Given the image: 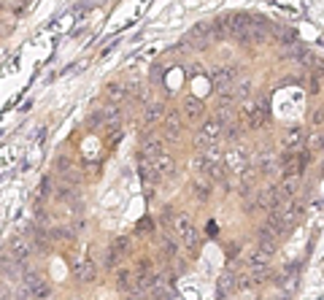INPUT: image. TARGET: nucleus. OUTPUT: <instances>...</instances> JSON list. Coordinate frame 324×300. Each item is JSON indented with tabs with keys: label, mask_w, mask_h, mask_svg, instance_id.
<instances>
[{
	"label": "nucleus",
	"mask_w": 324,
	"mask_h": 300,
	"mask_svg": "<svg viewBox=\"0 0 324 300\" xmlns=\"http://www.w3.org/2000/svg\"><path fill=\"white\" fill-rule=\"evenodd\" d=\"M19 295H22V297H52V287L43 281V276L25 270V279H22V289H19Z\"/></svg>",
	"instance_id": "nucleus-1"
},
{
	"label": "nucleus",
	"mask_w": 324,
	"mask_h": 300,
	"mask_svg": "<svg viewBox=\"0 0 324 300\" xmlns=\"http://www.w3.org/2000/svg\"><path fill=\"white\" fill-rule=\"evenodd\" d=\"M224 133V125L219 119H205L203 125H200V133L195 135V149L197 152H203L208 144H216L219 138Z\"/></svg>",
	"instance_id": "nucleus-2"
},
{
	"label": "nucleus",
	"mask_w": 324,
	"mask_h": 300,
	"mask_svg": "<svg viewBox=\"0 0 324 300\" xmlns=\"http://www.w3.org/2000/svg\"><path fill=\"white\" fill-rule=\"evenodd\" d=\"M281 203H284V198H281L279 187H265V190L257 195V205H260L262 211H268V214L279 211V209H281Z\"/></svg>",
	"instance_id": "nucleus-3"
},
{
	"label": "nucleus",
	"mask_w": 324,
	"mask_h": 300,
	"mask_svg": "<svg viewBox=\"0 0 324 300\" xmlns=\"http://www.w3.org/2000/svg\"><path fill=\"white\" fill-rule=\"evenodd\" d=\"M181 130H184V122H181L178 111H168L165 119H162V133H165L168 141H178L181 138Z\"/></svg>",
	"instance_id": "nucleus-4"
},
{
	"label": "nucleus",
	"mask_w": 324,
	"mask_h": 300,
	"mask_svg": "<svg viewBox=\"0 0 324 300\" xmlns=\"http://www.w3.org/2000/svg\"><path fill=\"white\" fill-rule=\"evenodd\" d=\"M192 195L197 200H208L211 198V179H208L205 173H197V176H192Z\"/></svg>",
	"instance_id": "nucleus-5"
},
{
	"label": "nucleus",
	"mask_w": 324,
	"mask_h": 300,
	"mask_svg": "<svg viewBox=\"0 0 324 300\" xmlns=\"http://www.w3.org/2000/svg\"><path fill=\"white\" fill-rule=\"evenodd\" d=\"M73 276L79 284H89V281H95V276H98V268H95V262H76Z\"/></svg>",
	"instance_id": "nucleus-6"
},
{
	"label": "nucleus",
	"mask_w": 324,
	"mask_h": 300,
	"mask_svg": "<svg viewBox=\"0 0 324 300\" xmlns=\"http://www.w3.org/2000/svg\"><path fill=\"white\" fill-rule=\"evenodd\" d=\"M246 163H249V154H246L243 149H235V152H230L224 157V168H227V171H233V173H241L246 168Z\"/></svg>",
	"instance_id": "nucleus-7"
},
{
	"label": "nucleus",
	"mask_w": 324,
	"mask_h": 300,
	"mask_svg": "<svg viewBox=\"0 0 324 300\" xmlns=\"http://www.w3.org/2000/svg\"><path fill=\"white\" fill-rule=\"evenodd\" d=\"M8 251H11L14 260H19L25 265L27 257H30V251H33V243L25 241V238H11V249H8Z\"/></svg>",
	"instance_id": "nucleus-8"
},
{
	"label": "nucleus",
	"mask_w": 324,
	"mask_h": 300,
	"mask_svg": "<svg viewBox=\"0 0 324 300\" xmlns=\"http://www.w3.org/2000/svg\"><path fill=\"white\" fill-rule=\"evenodd\" d=\"M184 111H187V119H192V122H200L205 114V106H203V100H197V98H184Z\"/></svg>",
	"instance_id": "nucleus-9"
},
{
	"label": "nucleus",
	"mask_w": 324,
	"mask_h": 300,
	"mask_svg": "<svg viewBox=\"0 0 324 300\" xmlns=\"http://www.w3.org/2000/svg\"><path fill=\"white\" fill-rule=\"evenodd\" d=\"M238 292V276L233 273V270H227V273L219 279V287H216V295L224 297V295H233Z\"/></svg>",
	"instance_id": "nucleus-10"
},
{
	"label": "nucleus",
	"mask_w": 324,
	"mask_h": 300,
	"mask_svg": "<svg viewBox=\"0 0 324 300\" xmlns=\"http://www.w3.org/2000/svg\"><path fill=\"white\" fill-rule=\"evenodd\" d=\"M151 165H154V171H157V176H170L176 171V165H173V160H170V154H157L154 160H151Z\"/></svg>",
	"instance_id": "nucleus-11"
},
{
	"label": "nucleus",
	"mask_w": 324,
	"mask_h": 300,
	"mask_svg": "<svg viewBox=\"0 0 324 300\" xmlns=\"http://www.w3.org/2000/svg\"><path fill=\"white\" fill-rule=\"evenodd\" d=\"M165 152V146H162V141H154V138H144V144H141V154L146 157V160H154L157 154Z\"/></svg>",
	"instance_id": "nucleus-12"
},
{
	"label": "nucleus",
	"mask_w": 324,
	"mask_h": 300,
	"mask_svg": "<svg viewBox=\"0 0 324 300\" xmlns=\"http://www.w3.org/2000/svg\"><path fill=\"white\" fill-rule=\"evenodd\" d=\"M254 163H257V168H260V173H265V176L275 171V160H273V154H270V152H265V149L254 157Z\"/></svg>",
	"instance_id": "nucleus-13"
},
{
	"label": "nucleus",
	"mask_w": 324,
	"mask_h": 300,
	"mask_svg": "<svg viewBox=\"0 0 324 300\" xmlns=\"http://www.w3.org/2000/svg\"><path fill=\"white\" fill-rule=\"evenodd\" d=\"M159 119H165V111H162L159 103H151V106L144 111V125L151 127V125H154V122H159Z\"/></svg>",
	"instance_id": "nucleus-14"
},
{
	"label": "nucleus",
	"mask_w": 324,
	"mask_h": 300,
	"mask_svg": "<svg viewBox=\"0 0 324 300\" xmlns=\"http://www.w3.org/2000/svg\"><path fill=\"white\" fill-rule=\"evenodd\" d=\"M257 265H270V255L260 246H254L249 251V268H257Z\"/></svg>",
	"instance_id": "nucleus-15"
},
{
	"label": "nucleus",
	"mask_w": 324,
	"mask_h": 300,
	"mask_svg": "<svg viewBox=\"0 0 324 300\" xmlns=\"http://www.w3.org/2000/svg\"><path fill=\"white\" fill-rule=\"evenodd\" d=\"M300 144H303V130L300 127H292V130L284 133V146H287V149H292V152H294Z\"/></svg>",
	"instance_id": "nucleus-16"
},
{
	"label": "nucleus",
	"mask_w": 324,
	"mask_h": 300,
	"mask_svg": "<svg viewBox=\"0 0 324 300\" xmlns=\"http://www.w3.org/2000/svg\"><path fill=\"white\" fill-rule=\"evenodd\" d=\"M294 190H297V176H284V181H281V187H279L281 198H284V200L294 198Z\"/></svg>",
	"instance_id": "nucleus-17"
},
{
	"label": "nucleus",
	"mask_w": 324,
	"mask_h": 300,
	"mask_svg": "<svg viewBox=\"0 0 324 300\" xmlns=\"http://www.w3.org/2000/svg\"><path fill=\"white\" fill-rule=\"evenodd\" d=\"M117 287L122 289V292L130 295V289H132V273H130L127 268H119L117 270Z\"/></svg>",
	"instance_id": "nucleus-18"
},
{
	"label": "nucleus",
	"mask_w": 324,
	"mask_h": 300,
	"mask_svg": "<svg viewBox=\"0 0 324 300\" xmlns=\"http://www.w3.org/2000/svg\"><path fill=\"white\" fill-rule=\"evenodd\" d=\"M306 144H308V152H313V154L321 152V149H324V130H313Z\"/></svg>",
	"instance_id": "nucleus-19"
},
{
	"label": "nucleus",
	"mask_w": 324,
	"mask_h": 300,
	"mask_svg": "<svg viewBox=\"0 0 324 300\" xmlns=\"http://www.w3.org/2000/svg\"><path fill=\"white\" fill-rule=\"evenodd\" d=\"M265 122H268V117H265L260 108H254L251 114L246 117V125H249V130H260V127H265Z\"/></svg>",
	"instance_id": "nucleus-20"
},
{
	"label": "nucleus",
	"mask_w": 324,
	"mask_h": 300,
	"mask_svg": "<svg viewBox=\"0 0 324 300\" xmlns=\"http://www.w3.org/2000/svg\"><path fill=\"white\" fill-rule=\"evenodd\" d=\"M106 95H108L111 103H122V100L127 98V89L122 87V84H108V92H106Z\"/></svg>",
	"instance_id": "nucleus-21"
},
{
	"label": "nucleus",
	"mask_w": 324,
	"mask_h": 300,
	"mask_svg": "<svg viewBox=\"0 0 324 300\" xmlns=\"http://www.w3.org/2000/svg\"><path fill=\"white\" fill-rule=\"evenodd\" d=\"M181 238H184V246H187L189 251H197V249H200V236H197V230H195V227H192V230H187Z\"/></svg>",
	"instance_id": "nucleus-22"
},
{
	"label": "nucleus",
	"mask_w": 324,
	"mask_h": 300,
	"mask_svg": "<svg viewBox=\"0 0 324 300\" xmlns=\"http://www.w3.org/2000/svg\"><path fill=\"white\" fill-rule=\"evenodd\" d=\"M173 227H176L178 236H184L187 230H192V222H189L187 214H176V217H173Z\"/></svg>",
	"instance_id": "nucleus-23"
},
{
	"label": "nucleus",
	"mask_w": 324,
	"mask_h": 300,
	"mask_svg": "<svg viewBox=\"0 0 324 300\" xmlns=\"http://www.w3.org/2000/svg\"><path fill=\"white\" fill-rule=\"evenodd\" d=\"M227 141H241V127L235 125V122H230V125L224 127V133H222Z\"/></svg>",
	"instance_id": "nucleus-24"
},
{
	"label": "nucleus",
	"mask_w": 324,
	"mask_h": 300,
	"mask_svg": "<svg viewBox=\"0 0 324 300\" xmlns=\"http://www.w3.org/2000/svg\"><path fill=\"white\" fill-rule=\"evenodd\" d=\"M216 119L222 122V125H230V122H235V111L233 108H219V114H216Z\"/></svg>",
	"instance_id": "nucleus-25"
},
{
	"label": "nucleus",
	"mask_w": 324,
	"mask_h": 300,
	"mask_svg": "<svg viewBox=\"0 0 324 300\" xmlns=\"http://www.w3.org/2000/svg\"><path fill=\"white\" fill-rule=\"evenodd\" d=\"M159 246H162V251H165L168 257H176V255H178V246H176V243L170 241V238H162V243H159Z\"/></svg>",
	"instance_id": "nucleus-26"
},
{
	"label": "nucleus",
	"mask_w": 324,
	"mask_h": 300,
	"mask_svg": "<svg viewBox=\"0 0 324 300\" xmlns=\"http://www.w3.org/2000/svg\"><path fill=\"white\" fill-rule=\"evenodd\" d=\"M233 89H235V98H243V95H246V92H249V89H251V84H249V81H238V84H235V87H233Z\"/></svg>",
	"instance_id": "nucleus-27"
},
{
	"label": "nucleus",
	"mask_w": 324,
	"mask_h": 300,
	"mask_svg": "<svg viewBox=\"0 0 324 300\" xmlns=\"http://www.w3.org/2000/svg\"><path fill=\"white\" fill-rule=\"evenodd\" d=\"M106 122V111H95V114L89 117V127H95V125H103Z\"/></svg>",
	"instance_id": "nucleus-28"
},
{
	"label": "nucleus",
	"mask_w": 324,
	"mask_h": 300,
	"mask_svg": "<svg viewBox=\"0 0 324 300\" xmlns=\"http://www.w3.org/2000/svg\"><path fill=\"white\" fill-rule=\"evenodd\" d=\"M135 270H138V276H146V273H151V260H141Z\"/></svg>",
	"instance_id": "nucleus-29"
},
{
	"label": "nucleus",
	"mask_w": 324,
	"mask_h": 300,
	"mask_svg": "<svg viewBox=\"0 0 324 300\" xmlns=\"http://www.w3.org/2000/svg\"><path fill=\"white\" fill-rule=\"evenodd\" d=\"M111 246L117 249V251H127V246H130V243H127V238H117V241L111 243Z\"/></svg>",
	"instance_id": "nucleus-30"
},
{
	"label": "nucleus",
	"mask_w": 324,
	"mask_h": 300,
	"mask_svg": "<svg viewBox=\"0 0 324 300\" xmlns=\"http://www.w3.org/2000/svg\"><path fill=\"white\" fill-rule=\"evenodd\" d=\"M11 30H14V22H8V19H3V22H0V35H8Z\"/></svg>",
	"instance_id": "nucleus-31"
},
{
	"label": "nucleus",
	"mask_w": 324,
	"mask_h": 300,
	"mask_svg": "<svg viewBox=\"0 0 324 300\" xmlns=\"http://www.w3.org/2000/svg\"><path fill=\"white\" fill-rule=\"evenodd\" d=\"M313 122H316V125H321V122H324V108H319L316 114H313Z\"/></svg>",
	"instance_id": "nucleus-32"
}]
</instances>
